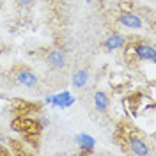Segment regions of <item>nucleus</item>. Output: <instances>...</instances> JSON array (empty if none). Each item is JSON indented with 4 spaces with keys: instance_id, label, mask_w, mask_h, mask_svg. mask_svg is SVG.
<instances>
[{
    "instance_id": "0eeeda50",
    "label": "nucleus",
    "mask_w": 156,
    "mask_h": 156,
    "mask_svg": "<svg viewBox=\"0 0 156 156\" xmlns=\"http://www.w3.org/2000/svg\"><path fill=\"white\" fill-rule=\"evenodd\" d=\"M14 128H18L20 131H25V133H39V129H41L39 122L32 121L29 117H23V119L16 121L14 122Z\"/></svg>"
},
{
    "instance_id": "423d86ee",
    "label": "nucleus",
    "mask_w": 156,
    "mask_h": 156,
    "mask_svg": "<svg viewBox=\"0 0 156 156\" xmlns=\"http://www.w3.org/2000/svg\"><path fill=\"white\" fill-rule=\"evenodd\" d=\"M46 60H48V64L51 66V68L60 69V68L66 66V53H64L62 50H58V48H53V50H50L48 53H46Z\"/></svg>"
},
{
    "instance_id": "f8f14e48",
    "label": "nucleus",
    "mask_w": 156,
    "mask_h": 156,
    "mask_svg": "<svg viewBox=\"0 0 156 156\" xmlns=\"http://www.w3.org/2000/svg\"><path fill=\"white\" fill-rule=\"evenodd\" d=\"M18 4L21 5V7H27V5L32 4V0H18Z\"/></svg>"
},
{
    "instance_id": "f03ea898",
    "label": "nucleus",
    "mask_w": 156,
    "mask_h": 156,
    "mask_svg": "<svg viewBox=\"0 0 156 156\" xmlns=\"http://www.w3.org/2000/svg\"><path fill=\"white\" fill-rule=\"evenodd\" d=\"M119 23L122 25V27H126V29H133V30H138L142 29V20L140 16H136L135 12H131V11H126V12H122L121 16H119Z\"/></svg>"
},
{
    "instance_id": "6e6552de",
    "label": "nucleus",
    "mask_w": 156,
    "mask_h": 156,
    "mask_svg": "<svg viewBox=\"0 0 156 156\" xmlns=\"http://www.w3.org/2000/svg\"><path fill=\"white\" fill-rule=\"evenodd\" d=\"M76 144L82 147V153H83V154H90L92 149H94V146H96V140L90 135H87V133H80V135L76 136Z\"/></svg>"
},
{
    "instance_id": "7ed1b4c3",
    "label": "nucleus",
    "mask_w": 156,
    "mask_h": 156,
    "mask_svg": "<svg viewBox=\"0 0 156 156\" xmlns=\"http://www.w3.org/2000/svg\"><path fill=\"white\" fill-rule=\"evenodd\" d=\"M46 103H51V105H57L60 108H66V107H71L75 103V96H71V92L68 90H62L55 96H48L46 98Z\"/></svg>"
},
{
    "instance_id": "1a4fd4ad",
    "label": "nucleus",
    "mask_w": 156,
    "mask_h": 156,
    "mask_svg": "<svg viewBox=\"0 0 156 156\" xmlns=\"http://www.w3.org/2000/svg\"><path fill=\"white\" fill-rule=\"evenodd\" d=\"M126 46V37L121 34H112L105 39V48L107 50H121Z\"/></svg>"
},
{
    "instance_id": "39448f33",
    "label": "nucleus",
    "mask_w": 156,
    "mask_h": 156,
    "mask_svg": "<svg viewBox=\"0 0 156 156\" xmlns=\"http://www.w3.org/2000/svg\"><path fill=\"white\" fill-rule=\"evenodd\" d=\"M128 144H129L131 153L136 154V156H144V154L149 153V147H147L146 140L140 138V136H136V135H129L128 136Z\"/></svg>"
},
{
    "instance_id": "9b49d317",
    "label": "nucleus",
    "mask_w": 156,
    "mask_h": 156,
    "mask_svg": "<svg viewBox=\"0 0 156 156\" xmlns=\"http://www.w3.org/2000/svg\"><path fill=\"white\" fill-rule=\"evenodd\" d=\"M87 80H89V73L85 69H80V71H76V73L73 75V87L82 89L87 83Z\"/></svg>"
},
{
    "instance_id": "9d476101",
    "label": "nucleus",
    "mask_w": 156,
    "mask_h": 156,
    "mask_svg": "<svg viewBox=\"0 0 156 156\" xmlns=\"http://www.w3.org/2000/svg\"><path fill=\"white\" fill-rule=\"evenodd\" d=\"M94 107H96L98 112H107V108H108V96L105 94V92H101V90L94 92Z\"/></svg>"
},
{
    "instance_id": "ddd939ff",
    "label": "nucleus",
    "mask_w": 156,
    "mask_h": 156,
    "mask_svg": "<svg viewBox=\"0 0 156 156\" xmlns=\"http://www.w3.org/2000/svg\"><path fill=\"white\" fill-rule=\"evenodd\" d=\"M0 154H7V151H5V149H4L2 146H0Z\"/></svg>"
},
{
    "instance_id": "20e7f679",
    "label": "nucleus",
    "mask_w": 156,
    "mask_h": 156,
    "mask_svg": "<svg viewBox=\"0 0 156 156\" xmlns=\"http://www.w3.org/2000/svg\"><path fill=\"white\" fill-rule=\"evenodd\" d=\"M16 80H18L21 85L25 87H36L37 85V76L32 69H27V68H20L16 71Z\"/></svg>"
},
{
    "instance_id": "f257e3e1",
    "label": "nucleus",
    "mask_w": 156,
    "mask_h": 156,
    "mask_svg": "<svg viewBox=\"0 0 156 156\" xmlns=\"http://www.w3.org/2000/svg\"><path fill=\"white\" fill-rule=\"evenodd\" d=\"M133 53L140 60H149V62H154L156 60V50L149 43H138V44H135L133 46Z\"/></svg>"
}]
</instances>
